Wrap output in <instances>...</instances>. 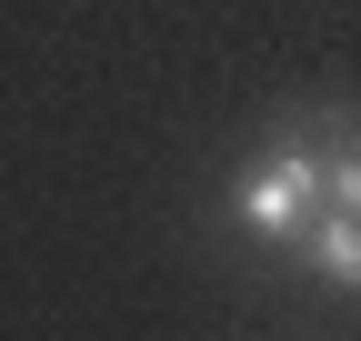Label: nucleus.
I'll return each mask as SVG.
<instances>
[{
  "mask_svg": "<svg viewBox=\"0 0 361 341\" xmlns=\"http://www.w3.org/2000/svg\"><path fill=\"white\" fill-rule=\"evenodd\" d=\"M322 211V141L291 131V141H271L261 161H241V181H231V221L261 231V241H301V221Z\"/></svg>",
  "mask_w": 361,
  "mask_h": 341,
  "instance_id": "nucleus-1",
  "label": "nucleus"
},
{
  "mask_svg": "<svg viewBox=\"0 0 361 341\" xmlns=\"http://www.w3.org/2000/svg\"><path fill=\"white\" fill-rule=\"evenodd\" d=\"M291 251H301V271H311V281L361 291V221H351V211H331V201H322V211L301 221V241H291Z\"/></svg>",
  "mask_w": 361,
  "mask_h": 341,
  "instance_id": "nucleus-2",
  "label": "nucleus"
},
{
  "mask_svg": "<svg viewBox=\"0 0 361 341\" xmlns=\"http://www.w3.org/2000/svg\"><path fill=\"white\" fill-rule=\"evenodd\" d=\"M311 141H322V201L361 221V131L331 111V120H311Z\"/></svg>",
  "mask_w": 361,
  "mask_h": 341,
  "instance_id": "nucleus-3",
  "label": "nucleus"
}]
</instances>
